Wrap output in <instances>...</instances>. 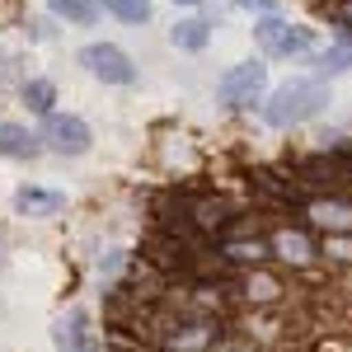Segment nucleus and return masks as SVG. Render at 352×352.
<instances>
[{
	"instance_id": "obj_15",
	"label": "nucleus",
	"mask_w": 352,
	"mask_h": 352,
	"mask_svg": "<svg viewBox=\"0 0 352 352\" xmlns=\"http://www.w3.org/2000/svg\"><path fill=\"white\" fill-rule=\"evenodd\" d=\"M226 254H230V258H263V254H268V244H263V240H254V244H226Z\"/></svg>"
},
{
	"instance_id": "obj_4",
	"label": "nucleus",
	"mask_w": 352,
	"mask_h": 352,
	"mask_svg": "<svg viewBox=\"0 0 352 352\" xmlns=\"http://www.w3.org/2000/svg\"><path fill=\"white\" fill-rule=\"evenodd\" d=\"M43 146L56 155H85L89 151V127H85L76 113H47L43 122Z\"/></svg>"
},
{
	"instance_id": "obj_12",
	"label": "nucleus",
	"mask_w": 352,
	"mask_h": 352,
	"mask_svg": "<svg viewBox=\"0 0 352 352\" xmlns=\"http://www.w3.org/2000/svg\"><path fill=\"white\" fill-rule=\"evenodd\" d=\"M24 99H28V109L47 113L52 109V80H24Z\"/></svg>"
},
{
	"instance_id": "obj_13",
	"label": "nucleus",
	"mask_w": 352,
	"mask_h": 352,
	"mask_svg": "<svg viewBox=\"0 0 352 352\" xmlns=\"http://www.w3.org/2000/svg\"><path fill=\"white\" fill-rule=\"evenodd\" d=\"M315 221L320 226H352V207H343V202H320L315 207Z\"/></svg>"
},
{
	"instance_id": "obj_10",
	"label": "nucleus",
	"mask_w": 352,
	"mask_h": 352,
	"mask_svg": "<svg viewBox=\"0 0 352 352\" xmlns=\"http://www.w3.org/2000/svg\"><path fill=\"white\" fill-rule=\"evenodd\" d=\"M47 5H52V14L71 19V24H94V14H99L94 0H47Z\"/></svg>"
},
{
	"instance_id": "obj_11",
	"label": "nucleus",
	"mask_w": 352,
	"mask_h": 352,
	"mask_svg": "<svg viewBox=\"0 0 352 352\" xmlns=\"http://www.w3.org/2000/svg\"><path fill=\"white\" fill-rule=\"evenodd\" d=\"M104 10H113L127 24H146L151 19V0H104Z\"/></svg>"
},
{
	"instance_id": "obj_3",
	"label": "nucleus",
	"mask_w": 352,
	"mask_h": 352,
	"mask_svg": "<svg viewBox=\"0 0 352 352\" xmlns=\"http://www.w3.org/2000/svg\"><path fill=\"white\" fill-rule=\"evenodd\" d=\"M80 66L89 76L109 80V85H132L136 80L132 56L122 52V47H113V43H89V47H80Z\"/></svg>"
},
{
	"instance_id": "obj_2",
	"label": "nucleus",
	"mask_w": 352,
	"mask_h": 352,
	"mask_svg": "<svg viewBox=\"0 0 352 352\" xmlns=\"http://www.w3.org/2000/svg\"><path fill=\"white\" fill-rule=\"evenodd\" d=\"M263 85H268V71L258 61H244V66L226 71L217 80V94H221V104H230V109H249V104H258Z\"/></svg>"
},
{
	"instance_id": "obj_5",
	"label": "nucleus",
	"mask_w": 352,
	"mask_h": 352,
	"mask_svg": "<svg viewBox=\"0 0 352 352\" xmlns=\"http://www.w3.org/2000/svg\"><path fill=\"white\" fill-rule=\"evenodd\" d=\"M254 38H258V47L268 56H292V52L310 47V33L305 28H287L282 19H263V24L254 28Z\"/></svg>"
},
{
	"instance_id": "obj_6",
	"label": "nucleus",
	"mask_w": 352,
	"mask_h": 352,
	"mask_svg": "<svg viewBox=\"0 0 352 352\" xmlns=\"http://www.w3.org/2000/svg\"><path fill=\"white\" fill-rule=\"evenodd\" d=\"M14 212H19V217H61V212H66V192H56V188H19L14 192Z\"/></svg>"
},
{
	"instance_id": "obj_9",
	"label": "nucleus",
	"mask_w": 352,
	"mask_h": 352,
	"mask_svg": "<svg viewBox=\"0 0 352 352\" xmlns=\"http://www.w3.org/2000/svg\"><path fill=\"white\" fill-rule=\"evenodd\" d=\"M169 38H174V47H188V52H202L212 33H207V24H202V19H184V24H179L174 33H169Z\"/></svg>"
},
{
	"instance_id": "obj_7",
	"label": "nucleus",
	"mask_w": 352,
	"mask_h": 352,
	"mask_svg": "<svg viewBox=\"0 0 352 352\" xmlns=\"http://www.w3.org/2000/svg\"><path fill=\"white\" fill-rule=\"evenodd\" d=\"M52 338H56V348H61V352H99L94 329L85 324V315H66V320H56Z\"/></svg>"
},
{
	"instance_id": "obj_1",
	"label": "nucleus",
	"mask_w": 352,
	"mask_h": 352,
	"mask_svg": "<svg viewBox=\"0 0 352 352\" xmlns=\"http://www.w3.org/2000/svg\"><path fill=\"white\" fill-rule=\"evenodd\" d=\"M324 104H329V89H324V85L292 80V85H282L268 104H263V118H268L272 127H296V122H305V118H315Z\"/></svg>"
},
{
	"instance_id": "obj_16",
	"label": "nucleus",
	"mask_w": 352,
	"mask_h": 352,
	"mask_svg": "<svg viewBox=\"0 0 352 352\" xmlns=\"http://www.w3.org/2000/svg\"><path fill=\"white\" fill-rule=\"evenodd\" d=\"M179 5H197V0H179Z\"/></svg>"
},
{
	"instance_id": "obj_14",
	"label": "nucleus",
	"mask_w": 352,
	"mask_h": 352,
	"mask_svg": "<svg viewBox=\"0 0 352 352\" xmlns=\"http://www.w3.org/2000/svg\"><path fill=\"white\" fill-rule=\"evenodd\" d=\"M315 66H320V71H329V76H333V71H348V66H352V47H333V52L315 56Z\"/></svg>"
},
{
	"instance_id": "obj_8",
	"label": "nucleus",
	"mask_w": 352,
	"mask_h": 352,
	"mask_svg": "<svg viewBox=\"0 0 352 352\" xmlns=\"http://www.w3.org/2000/svg\"><path fill=\"white\" fill-rule=\"evenodd\" d=\"M43 151V136H33L28 127L19 122H0V155H10V160H33Z\"/></svg>"
}]
</instances>
